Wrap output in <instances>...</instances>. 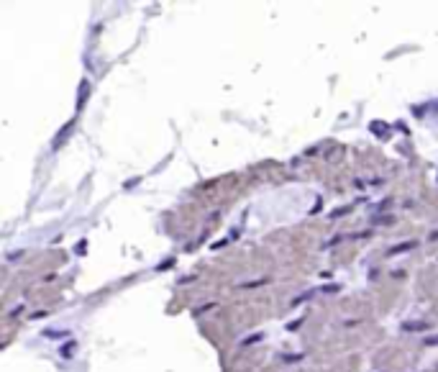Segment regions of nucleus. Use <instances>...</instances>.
<instances>
[{
	"mask_svg": "<svg viewBox=\"0 0 438 372\" xmlns=\"http://www.w3.org/2000/svg\"><path fill=\"white\" fill-rule=\"evenodd\" d=\"M412 247H415V242H402V244H397V247L389 249V257H395V254H400V252H407V249H412Z\"/></svg>",
	"mask_w": 438,
	"mask_h": 372,
	"instance_id": "nucleus-1",
	"label": "nucleus"
},
{
	"mask_svg": "<svg viewBox=\"0 0 438 372\" xmlns=\"http://www.w3.org/2000/svg\"><path fill=\"white\" fill-rule=\"evenodd\" d=\"M44 336H54V339H64V336H70V331H54V329H47V331H44Z\"/></svg>",
	"mask_w": 438,
	"mask_h": 372,
	"instance_id": "nucleus-2",
	"label": "nucleus"
},
{
	"mask_svg": "<svg viewBox=\"0 0 438 372\" xmlns=\"http://www.w3.org/2000/svg\"><path fill=\"white\" fill-rule=\"evenodd\" d=\"M425 326H428V323H405V329H407V331H418V329H425Z\"/></svg>",
	"mask_w": 438,
	"mask_h": 372,
	"instance_id": "nucleus-3",
	"label": "nucleus"
},
{
	"mask_svg": "<svg viewBox=\"0 0 438 372\" xmlns=\"http://www.w3.org/2000/svg\"><path fill=\"white\" fill-rule=\"evenodd\" d=\"M72 346H75V341H70L67 346H64V357H70V352H72Z\"/></svg>",
	"mask_w": 438,
	"mask_h": 372,
	"instance_id": "nucleus-4",
	"label": "nucleus"
},
{
	"mask_svg": "<svg viewBox=\"0 0 438 372\" xmlns=\"http://www.w3.org/2000/svg\"><path fill=\"white\" fill-rule=\"evenodd\" d=\"M428 344H438V336L435 339H428Z\"/></svg>",
	"mask_w": 438,
	"mask_h": 372,
	"instance_id": "nucleus-5",
	"label": "nucleus"
}]
</instances>
